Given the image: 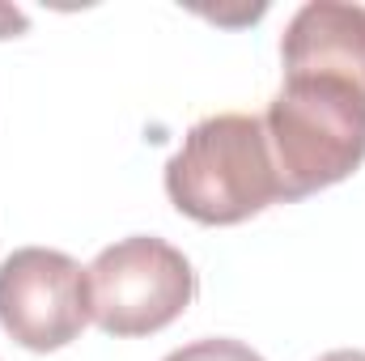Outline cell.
<instances>
[{"instance_id":"6da1fadb","label":"cell","mask_w":365,"mask_h":361,"mask_svg":"<svg viewBox=\"0 0 365 361\" xmlns=\"http://www.w3.org/2000/svg\"><path fill=\"white\" fill-rule=\"evenodd\" d=\"M264 132L280 200L314 195L365 162V90L331 73H284Z\"/></svg>"},{"instance_id":"7a4b0ae2","label":"cell","mask_w":365,"mask_h":361,"mask_svg":"<svg viewBox=\"0 0 365 361\" xmlns=\"http://www.w3.org/2000/svg\"><path fill=\"white\" fill-rule=\"evenodd\" d=\"M166 195L200 225H238L280 200L264 115L221 111L200 119L166 162Z\"/></svg>"},{"instance_id":"3957f363","label":"cell","mask_w":365,"mask_h":361,"mask_svg":"<svg viewBox=\"0 0 365 361\" xmlns=\"http://www.w3.org/2000/svg\"><path fill=\"white\" fill-rule=\"evenodd\" d=\"M86 276H90V319L119 340L170 327L195 298L191 260L153 234H132L102 247Z\"/></svg>"},{"instance_id":"277c9868","label":"cell","mask_w":365,"mask_h":361,"mask_svg":"<svg viewBox=\"0 0 365 361\" xmlns=\"http://www.w3.org/2000/svg\"><path fill=\"white\" fill-rule=\"evenodd\" d=\"M90 323V276L51 247H21L0 264V327L30 353L73 345Z\"/></svg>"},{"instance_id":"5b68a950","label":"cell","mask_w":365,"mask_h":361,"mask_svg":"<svg viewBox=\"0 0 365 361\" xmlns=\"http://www.w3.org/2000/svg\"><path fill=\"white\" fill-rule=\"evenodd\" d=\"M284 73H331L365 90V4L310 0L302 4L280 39Z\"/></svg>"},{"instance_id":"8992f818","label":"cell","mask_w":365,"mask_h":361,"mask_svg":"<svg viewBox=\"0 0 365 361\" xmlns=\"http://www.w3.org/2000/svg\"><path fill=\"white\" fill-rule=\"evenodd\" d=\"M162 361H264L251 345L242 340H225V336H208V340H195V345H182L170 357Z\"/></svg>"},{"instance_id":"52a82bcc","label":"cell","mask_w":365,"mask_h":361,"mask_svg":"<svg viewBox=\"0 0 365 361\" xmlns=\"http://www.w3.org/2000/svg\"><path fill=\"white\" fill-rule=\"evenodd\" d=\"M30 26V17L17 9V4H0V39H13Z\"/></svg>"},{"instance_id":"ba28073f","label":"cell","mask_w":365,"mask_h":361,"mask_svg":"<svg viewBox=\"0 0 365 361\" xmlns=\"http://www.w3.org/2000/svg\"><path fill=\"white\" fill-rule=\"evenodd\" d=\"M319 361H365L361 349H336V353H323Z\"/></svg>"}]
</instances>
